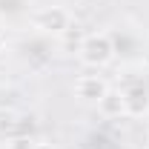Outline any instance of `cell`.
<instances>
[{
    "mask_svg": "<svg viewBox=\"0 0 149 149\" xmlns=\"http://www.w3.org/2000/svg\"><path fill=\"white\" fill-rule=\"evenodd\" d=\"M32 26H35L40 35H66L69 29H72V15H69V9L66 6H60V3H49V6H40L35 9V15H32Z\"/></svg>",
    "mask_w": 149,
    "mask_h": 149,
    "instance_id": "7a4b0ae2",
    "label": "cell"
},
{
    "mask_svg": "<svg viewBox=\"0 0 149 149\" xmlns=\"http://www.w3.org/2000/svg\"><path fill=\"white\" fill-rule=\"evenodd\" d=\"M6 49H9V40H6V35H3V32H0V55H3Z\"/></svg>",
    "mask_w": 149,
    "mask_h": 149,
    "instance_id": "52a82bcc",
    "label": "cell"
},
{
    "mask_svg": "<svg viewBox=\"0 0 149 149\" xmlns=\"http://www.w3.org/2000/svg\"><path fill=\"white\" fill-rule=\"evenodd\" d=\"M97 112L103 115V118H109V120H118V118H126V100H123V89H112L103 95L97 103Z\"/></svg>",
    "mask_w": 149,
    "mask_h": 149,
    "instance_id": "5b68a950",
    "label": "cell"
},
{
    "mask_svg": "<svg viewBox=\"0 0 149 149\" xmlns=\"http://www.w3.org/2000/svg\"><path fill=\"white\" fill-rule=\"evenodd\" d=\"M146 149H149V146H146Z\"/></svg>",
    "mask_w": 149,
    "mask_h": 149,
    "instance_id": "ba28073f",
    "label": "cell"
},
{
    "mask_svg": "<svg viewBox=\"0 0 149 149\" xmlns=\"http://www.w3.org/2000/svg\"><path fill=\"white\" fill-rule=\"evenodd\" d=\"M72 92H74V97H77L80 103H97L103 95L109 92V83H106L103 74H80V77L74 80Z\"/></svg>",
    "mask_w": 149,
    "mask_h": 149,
    "instance_id": "3957f363",
    "label": "cell"
},
{
    "mask_svg": "<svg viewBox=\"0 0 149 149\" xmlns=\"http://www.w3.org/2000/svg\"><path fill=\"white\" fill-rule=\"evenodd\" d=\"M123 100H126V118H149V86L135 83L123 89Z\"/></svg>",
    "mask_w": 149,
    "mask_h": 149,
    "instance_id": "277c9868",
    "label": "cell"
},
{
    "mask_svg": "<svg viewBox=\"0 0 149 149\" xmlns=\"http://www.w3.org/2000/svg\"><path fill=\"white\" fill-rule=\"evenodd\" d=\"M29 149H57V146L52 143V141H35V143H32Z\"/></svg>",
    "mask_w": 149,
    "mask_h": 149,
    "instance_id": "8992f818",
    "label": "cell"
},
{
    "mask_svg": "<svg viewBox=\"0 0 149 149\" xmlns=\"http://www.w3.org/2000/svg\"><path fill=\"white\" fill-rule=\"evenodd\" d=\"M77 60L89 69H103L115 60V40L109 32H89L77 46Z\"/></svg>",
    "mask_w": 149,
    "mask_h": 149,
    "instance_id": "6da1fadb",
    "label": "cell"
}]
</instances>
